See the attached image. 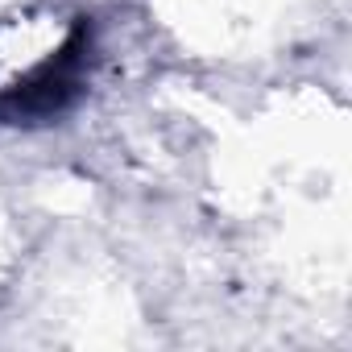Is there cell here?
I'll list each match as a JSON object with an SVG mask.
<instances>
[{
  "label": "cell",
  "instance_id": "cell-1",
  "mask_svg": "<svg viewBox=\"0 0 352 352\" xmlns=\"http://www.w3.org/2000/svg\"><path fill=\"white\" fill-rule=\"evenodd\" d=\"M96 67V25L87 17H75L58 30L42 54H34L25 67H9L0 79V124L9 129H34L54 124L67 116L91 83Z\"/></svg>",
  "mask_w": 352,
  "mask_h": 352
}]
</instances>
